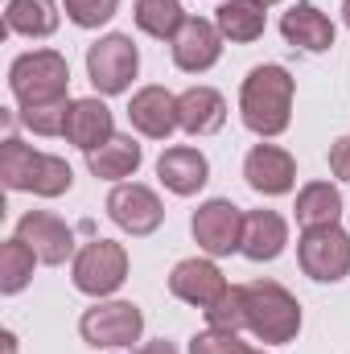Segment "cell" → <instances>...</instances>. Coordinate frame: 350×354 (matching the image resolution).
I'll list each match as a JSON object with an SVG mask.
<instances>
[{
    "instance_id": "12",
    "label": "cell",
    "mask_w": 350,
    "mask_h": 354,
    "mask_svg": "<svg viewBox=\"0 0 350 354\" xmlns=\"http://www.w3.org/2000/svg\"><path fill=\"white\" fill-rule=\"evenodd\" d=\"M223 54V33L214 21H202V17H185V25L177 29L174 37V62L177 71L185 75H202L219 62Z\"/></svg>"
},
{
    "instance_id": "10",
    "label": "cell",
    "mask_w": 350,
    "mask_h": 354,
    "mask_svg": "<svg viewBox=\"0 0 350 354\" xmlns=\"http://www.w3.org/2000/svg\"><path fill=\"white\" fill-rule=\"evenodd\" d=\"M107 214H111V223H116L120 231H128L132 239H145V235H153V231L161 227L165 206H161V198H157L149 185L124 181V185H116V189L107 194Z\"/></svg>"
},
{
    "instance_id": "27",
    "label": "cell",
    "mask_w": 350,
    "mask_h": 354,
    "mask_svg": "<svg viewBox=\"0 0 350 354\" xmlns=\"http://www.w3.org/2000/svg\"><path fill=\"white\" fill-rule=\"evenodd\" d=\"M206 326L210 330H227V334H239L248 326V313H243V288L231 284L210 309H206Z\"/></svg>"
},
{
    "instance_id": "34",
    "label": "cell",
    "mask_w": 350,
    "mask_h": 354,
    "mask_svg": "<svg viewBox=\"0 0 350 354\" xmlns=\"http://www.w3.org/2000/svg\"><path fill=\"white\" fill-rule=\"evenodd\" d=\"M4 354H12V334H4Z\"/></svg>"
},
{
    "instance_id": "25",
    "label": "cell",
    "mask_w": 350,
    "mask_h": 354,
    "mask_svg": "<svg viewBox=\"0 0 350 354\" xmlns=\"http://www.w3.org/2000/svg\"><path fill=\"white\" fill-rule=\"evenodd\" d=\"M132 17H136V29H145V33L157 37V41H174L177 29L185 25L181 0H136Z\"/></svg>"
},
{
    "instance_id": "33",
    "label": "cell",
    "mask_w": 350,
    "mask_h": 354,
    "mask_svg": "<svg viewBox=\"0 0 350 354\" xmlns=\"http://www.w3.org/2000/svg\"><path fill=\"white\" fill-rule=\"evenodd\" d=\"M342 21H347V29H350V0H342Z\"/></svg>"
},
{
    "instance_id": "15",
    "label": "cell",
    "mask_w": 350,
    "mask_h": 354,
    "mask_svg": "<svg viewBox=\"0 0 350 354\" xmlns=\"http://www.w3.org/2000/svg\"><path fill=\"white\" fill-rule=\"evenodd\" d=\"M243 177L256 194H288L297 181V161L293 153H284L280 145H256L243 161Z\"/></svg>"
},
{
    "instance_id": "7",
    "label": "cell",
    "mask_w": 350,
    "mask_h": 354,
    "mask_svg": "<svg viewBox=\"0 0 350 354\" xmlns=\"http://www.w3.org/2000/svg\"><path fill=\"white\" fill-rule=\"evenodd\" d=\"M136 71H140V54H136L128 33H107V37H99L87 50V75L99 95L128 91L132 79H136Z\"/></svg>"
},
{
    "instance_id": "9",
    "label": "cell",
    "mask_w": 350,
    "mask_h": 354,
    "mask_svg": "<svg viewBox=\"0 0 350 354\" xmlns=\"http://www.w3.org/2000/svg\"><path fill=\"white\" fill-rule=\"evenodd\" d=\"M190 231H194V243L206 256H231L243 243V210L231 198H210L194 210Z\"/></svg>"
},
{
    "instance_id": "8",
    "label": "cell",
    "mask_w": 350,
    "mask_h": 354,
    "mask_svg": "<svg viewBox=\"0 0 350 354\" xmlns=\"http://www.w3.org/2000/svg\"><path fill=\"white\" fill-rule=\"evenodd\" d=\"M297 260L301 272L309 280H322V284H334L350 276V235L334 223V227H313L301 235L297 243Z\"/></svg>"
},
{
    "instance_id": "6",
    "label": "cell",
    "mask_w": 350,
    "mask_h": 354,
    "mask_svg": "<svg viewBox=\"0 0 350 354\" xmlns=\"http://www.w3.org/2000/svg\"><path fill=\"white\" fill-rule=\"evenodd\" d=\"M79 330H83V342L95 346V351H120V346L140 342L145 313L132 301H103V305H95V309L83 313Z\"/></svg>"
},
{
    "instance_id": "11",
    "label": "cell",
    "mask_w": 350,
    "mask_h": 354,
    "mask_svg": "<svg viewBox=\"0 0 350 354\" xmlns=\"http://www.w3.org/2000/svg\"><path fill=\"white\" fill-rule=\"evenodd\" d=\"M17 239L29 243V252L50 268L66 264V260L75 256V231H71L58 214H50V210H29V214H21Z\"/></svg>"
},
{
    "instance_id": "3",
    "label": "cell",
    "mask_w": 350,
    "mask_h": 354,
    "mask_svg": "<svg viewBox=\"0 0 350 354\" xmlns=\"http://www.w3.org/2000/svg\"><path fill=\"white\" fill-rule=\"evenodd\" d=\"M243 313H248V330L260 342H268V346L293 342L297 330H301V305L276 280H252V284H243Z\"/></svg>"
},
{
    "instance_id": "36",
    "label": "cell",
    "mask_w": 350,
    "mask_h": 354,
    "mask_svg": "<svg viewBox=\"0 0 350 354\" xmlns=\"http://www.w3.org/2000/svg\"><path fill=\"white\" fill-rule=\"evenodd\" d=\"M252 354H264V351H252Z\"/></svg>"
},
{
    "instance_id": "5",
    "label": "cell",
    "mask_w": 350,
    "mask_h": 354,
    "mask_svg": "<svg viewBox=\"0 0 350 354\" xmlns=\"http://www.w3.org/2000/svg\"><path fill=\"white\" fill-rule=\"evenodd\" d=\"M75 288L87 297H111L128 280V252L116 239H91L87 248L75 256Z\"/></svg>"
},
{
    "instance_id": "16",
    "label": "cell",
    "mask_w": 350,
    "mask_h": 354,
    "mask_svg": "<svg viewBox=\"0 0 350 354\" xmlns=\"http://www.w3.org/2000/svg\"><path fill=\"white\" fill-rule=\"evenodd\" d=\"M280 33H284L288 46L309 50V54H322V50L334 46V21H330L317 4H309V0H297V4L280 17Z\"/></svg>"
},
{
    "instance_id": "26",
    "label": "cell",
    "mask_w": 350,
    "mask_h": 354,
    "mask_svg": "<svg viewBox=\"0 0 350 354\" xmlns=\"http://www.w3.org/2000/svg\"><path fill=\"white\" fill-rule=\"evenodd\" d=\"M33 264H42L33 252H29V243H21L17 235L0 248V292H21L29 280H33Z\"/></svg>"
},
{
    "instance_id": "18",
    "label": "cell",
    "mask_w": 350,
    "mask_h": 354,
    "mask_svg": "<svg viewBox=\"0 0 350 354\" xmlns=\"http://www.w3.org/2000/svg\"><path fill=\"white\" fill-rule=\"evenodd\" d=\"M157 177L165 181V189H174V194H181V198H190V194H198V189L206 185L210 165H206V157H202L198 149H190V145H174V149H165V153L157 157Z\"/></svg>"
},
{
    "instance_id": "29",
    "label": "cell",
    "mask_w": 350,
    "mask_h": 354,
    "mask_svg": "<svg viewBox=\"0 0 350 354\" xmlns=\"http://www.w3.org/2000/svg\"><path fill=\"white\" fill-rule=\"evenodd\" d=\"M66 4V17L79 25V29H99L116 17L120 0H62Z\"/></svg>"
},
{
    "instance_id": "14",
    "label": "cell",
    "mask_w": 350,
    "mask_h": 354,
    "mask_svg": "<svg viewBox=\"0 0 350 354\" xmlns=\"http://www.w3.org/2000/svg\"><path fill=\"white\" fill-rule=\"evenodd\" d=\"M128 120L149 140L174 136V128H181V120H177V95H169L165 87H140L132 95V103H128Z\"/></svg>"
},
{
    "instance_id": "21",
    "label": "cell",
    "mask_w": 350,
    "mask_h": 354,
    "mask_svg": "<svg viewBox=\"0 0 350 354\" xmlns=\"http://www.w3.org/2000/svg\"><path fill=\"white\" fill-rule=\"evenodd\" d=\"M140 161H145V149H140L132 136H111L103 149L87 153V165H91V174L99 177V181L132 177L136 169H140Z\"/></svg>"
},
{
    "instance_id": "30",
    "label": "cell",
    "mask_w": 350,
    "mask_h": 354,
    "mask_svg": "<svg viewBox=\"0 0 350 354\" xmlns=\"http://www.w3.org/2000/svg\"><path fill=\"white\" fill-rule=\"evenodd\" d=\"M190 354H252V351L227 330H206V334L190 338Z\"/></svg>"
},
{
    "instance_id": "4",
    "label": "cell",
    "mask_w": 350,
    "mask_h": 354,
    "mask_svg": "<svg viewBox=\"0 0 350 354\" xmlns=\"http://www.w3.org/2000/svg\"><path fill=\"white\" fill-rule=\"evenodd\" d=\"M8 87L17 95L21 107H37V103H62L71 87V66L58 50H29L12 62L8 71Z\"/></svg>"
},
{
    "instance_id": "17",
    "label": "cell",
    "mask_w": 350,
    "mask_h": 354,
    "mask_svg": "<svg viewBox=\"0 0 350 354\" xmlns=\"http://www.w3.org/2000/svg\"><path fill=\"white\" fill-rule=\"evenodd\" d=\"M62 136H66L75 149H83V153L103 149V145L116 136V124H111L107 103H99V99H75L71 111H66V128H62Z\"/></svg>"
},
{
    "instance_id": "20",
    "label": "cell",
    "mask_w": 350,
    "mask_h": 354,
    "mask_svg": "<svg viewBox=\"0 0 350 354\" xmlns=\"http://www.w3.org/2000/svg\"><path fill=\"white\" fill-rule=\"evenodd\" d=\"M284 243H288V223L276 210H252V214H243V243H239V252L248 260H256V264L276 260L284 252Z\"/></svg>"
},
{
    "instance_id": "19",
    "label": "cell",
    "mask_w": 350,
    "mask_h": 354,
    "mask_svg": "<svg viewBox=\"0 0 350 354\" xmlns=\"http://www.w3.org/2000/svg\"><path fill=\"white\" fill-rule=\"evenodd\" d=\"M177 120H181V132L210 136L227 124V103L214 87H190L185 95H177Z\"/></svg>"
},
{
    "instance_id": "23",
    "label": "cell",
    "mask_w": 350,
    "mask_h": 354,
    "mask_svg": "<svg viewBox=\"0 0 350 354\" xmlns=\"http://www.w3.org/2000/svg\"><path fill=\"white\" fill-rule=\"evenodd\" d=\"M297 223L305 227V231H313V227H334L338 223V214H342V194H338V185H330V181H309L301 194H297Z\"/></svg>"
},
{
    "instance_id": "24",
    "label": "cell",
    "mask_w": 350,
    "mask_h": 354,
    "mask_svg": "<svg viewBox=\"0 0 350 354\" xmlns=\"http://www.w3.org/2000/svg\"><path fill=\"white\" fill-rule=\"evenodd\" d=\"M4 21L21 37H50L58 29V4L54 0H8Z\"/></svg>"
},
{
    "instance_id": "1",
    "label": "cell",
    "mask_w": 350,
    "mask_h": 354,
    "mask_svg": "<svg viewBox=\"0 0 350 354\" xmlns=\"http://www.w3.org/2000/svg\"><path fill=\"white\" fill-rule=\"evenodd\" d=\"M239 111H243V124L256 132V136H280L293 120V75L276 62L256 66L243 91H239Z\"/></svg>"
},
{
    "instance_id": "32",
    "label": "cell",
    "mask_w": 350,
    "mask_h": 354,
    "mask_svg": "<svg viewBox=\"0 0 350 354\" xmlns=\"http://www.w3.org/2000/svg\"><path fill=\"white\" fill-rule=\"evenodd\" d=\"M132 354H177V351H174V342H165V338H161V342H145L140 351H132Z\"/></svg>"
},
{
    "instance_id": "31",
    "label": "cell",
    "mask_w": 350,
    "mask_h": 354,
    "mask_svg": "<svg viewBox=\"0 0 350 354\" xmlns=\"http://www.w3.org/2000/svg\"><path fill=\"white\" fill-rule=\"evenodd\" d=\"M330 169H334L338 181H350V136L330 145Z\"/></svg>"
},
{
    "instance_id": "22",
    "label": "cell",
    "mask_w": 350,
    "mask_h": 354,
    "mask_svg": "<svg viewBox=\"0 0 350 354\" xmlns=\"http://www.w3.org/2000/svg\"><path fill=\"white\" fill-rule=\"evenodd\" d=\"M214 25L227 41H256L264 37V0H223L214 8Z\"/></svg>"
},
{
    "instance_id": "35",
    "label": "cell",
    "mask_w": 350,
    "mask_h": 354,
    "mask_svg": "<svg viewBox=\"0 0 350 354\" xmlns=\"http://www.w3.org/2000/svg\"><path fill=\"white\" fill-rule=\"evenodd\" d=\"M264 4H276V0H264Z\"/></svg>"
},
{
    "instance_id": "28",
    "label": "cell",
    "mask_w": 350,
    "mask_h": 354,
    "mask_svg": "<svg viewBox=\"0 0 350 354\" xmlns=\"http://www.w3.org/2000/svg\"><path fill=\"white\" fill-rule=\"evenodd\" d=\"M66 111H71V99H62V103H37V107H21V120L37 136H62Z\"/></svg>"
},
{
    "instance_id": "2",
    "label": "cell",
    "mask_w": 350,
    "mask_h": 354,
    "mask_svg": "<svg viewBox=\"0 0 350 354\" xmlns=\"http://www.w3.org/2000/svg\"><path fill=\"white\" fill-rule=\"evenodd\" d=\"M0 177H4L8 189H25V194H37V198H58L75 185V174L62 157L33 153L17 136H8L0 145Z\"/></svg>"
},
{
    "instance_id": "13",
    "label": "cell",
    "mask_w": 350,
    "mask_h": 354,
    "mask_svg": "<svg viewBox=\"0 0 350 354\" xmlns=\"http://www.w3.org/2000/svg\"><path fill=\"white\" fill-rule=\"evenodd\" d=\"M227 288H231V284H227V276L210 264V260H181V264L169 272V292H174L177 301H185V305L202 309V313H206V309L227 292Z\"/></svg>"
}]
</instances>
